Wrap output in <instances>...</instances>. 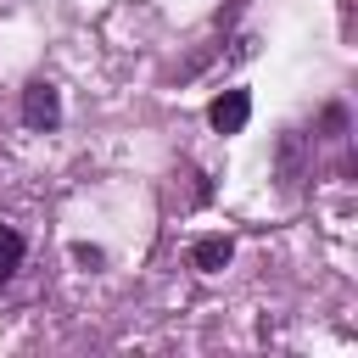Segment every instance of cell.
Segmentation results:
<instances>
[{"label": "cell", "instance_id": "cell-2", "mask_svg": "<svg viewBox=\"0 0 358 358\" xmlns=\"http://www.w3.org/2000/svg\"><path fill=\"white\" fill-rule=\"evenodd\" d=\"M246 117H252V95H246V90H224V95L207 106V123H213L218 134H241Z\"/></svg>", "mask_w": 358, "mask_h": 358}, {"label": "cell", "instance_id": "cell-3", "mask_svg": "<svg viewBox=\"0 0 358 358\" xmlns=\"http://www.w3.org/2000/svg\"><path fill=\"white\" fill-rule=\"evenodd\" d=\"M229 257H235V241H229V235H201V241L190 246V263H196L201 274H218Z\"/></svg>", "mask_w": 358, "mask_h": 358}, {"label": "cell", "instance_id": "cell-1", "mask_svg": "<svg viewBox=\"0 0 358 358\" xmlns=\"http://www.w3.org/2000/svg\"><path fill=\"white\" fill-rule=\"evenodd\" d=\"M22 123H28V129H56V123H62V95H56V84L34 78V84L22 90Z\"/></svg>", "mask_w": 358, "mask_h": 358}, {"label": "cell", "instance_id": "cell-4", "mask_svg": "<svg viewBox=\"0 0 358 358\" xmlns=\"http://www.w3.org/2000/svg\"><path fill=\"white\" fill-rule=\"evenodd\" d=\"M17 263H22V235L0 224V280H11V274H17Z\"/></svg>", "mask_w": 358, "mask_h": 358}]
</instances>
